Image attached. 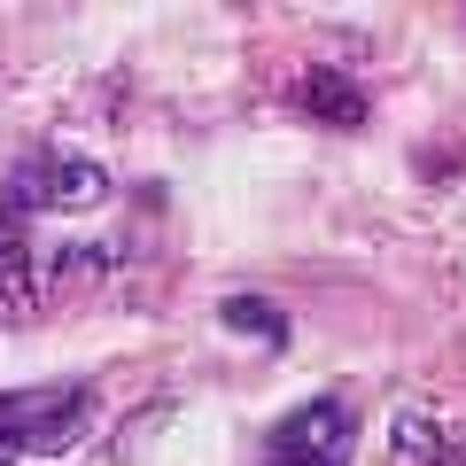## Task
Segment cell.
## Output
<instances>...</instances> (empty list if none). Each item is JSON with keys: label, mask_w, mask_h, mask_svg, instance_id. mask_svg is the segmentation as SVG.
<instances>
[{"label": "cell", "mask_w": 466, "mask_h": 466, "mask_svg": "<svg viewBox=\"0 0 466 466\" xmlns=\"http://www.w3.org/2000/svg\"><path fill=\"white\" fill-rule=\"evenodd\" d=\"M94 420V389L86 381H32L0 397V466L32 459V451H63Z\"/></svg>", "instance_id": "6da1fadb"}, {"label": "cell", "mask_w": 466, "mask_h": 466, "mask_svg": "<svg viewBox=\"0 0 466 466\" xmlns=\"http://www.w3.org/2000/svg\"><path fill=\"white\" fill-rule=\"evenodd\" d=\"M109 195V171L94 164V156H63V148H47V156H24L16 171H8V210L16 218H39V210H94V202Z\"/></svg>", "instance_id": "7a4b0ae2"}, {"label": "cell", "mask_w": 466, "mask_h": 466, "mask_svg": "<svg viewBox=\"0 0 466 466\" xmlns=\"http://www.w3.org/2000/svg\"><path fill=\"white\" fill-rule=\"evenodd\" d=\"M358 443V412L342 397H311L272 428V466H342Z\"/></svg>", "instance_id": "3957f363"}, {"label": "cell", "mask_w": 466, "mask_h": 466, "mask_svg": "<svg viewBox=\"0 0 466 466\" xmlns=\"http://www.w3.org/2000/svg\"><path fill=\"white\" fill-rule=\"evenodd\" d=\"M296 109H311L319 125H334V133H358V125H366V94H358L342 70H303L296 78Z\"/></svg>", "instance_id": "277c9868"}, {"label": "cell", "mask_w": 466, "mask_h": 466, "mask_svg": "<svg viewBox=\"0 0 466 466\" xmlns=\"http://www.w3.org/2000/svg\"><path fill=\"white\" fill-rule=\"evenodd\" d=\"M39 296V249H32V218H16L0 202V303H32Z\"/></svg>", "instance_id": "5b68a950"}, {"label": "cell", "mask_w": 466, "mask_h": 466, "mask_svg": "<svg viewBox=\"0 0 466 466\" xmlns=\"http://www.w3.org/2000/svg\"><path fill=\"white\" fill-rule=\"evenodd\" d=\"M218 327H233V334H257V342H272V350L288 342V311H280L272 296H226V303H218Z\"/></svg>", "instance_id": "8992f818"}, {"label": "cell", "mask_w": 466, "mask_h": 466, "mask_svg": "<svg viewBox=\"0 0 466 466\" xmlns=\"http://www.w3.org/2000/svg\"><path fill=\"white\" fill-rule=\"evenodd\" d=\"M397 451L404 459H420V466H459V451L443 443V420H428V412H397Z\"/></svg>", "instance_id": "52a82bcc"}]
</instances>
